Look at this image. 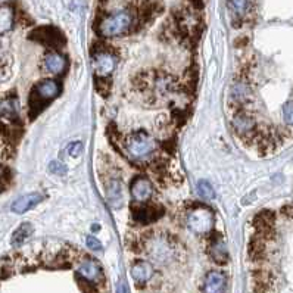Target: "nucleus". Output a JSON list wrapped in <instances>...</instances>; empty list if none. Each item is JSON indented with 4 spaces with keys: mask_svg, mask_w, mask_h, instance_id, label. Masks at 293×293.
I'll return each instance as SVG.
<instances>
[{
    "mask_svg": "<svg viewBox=\"0 0 293 293\" xmlns=\"http://www.w3.org/2000/svg\"><path fill=\"white\" fill-rule=\"evenodd\" d=\"M146 253L159 264H169L177 256V243L164 231H152L143 239Z\"/></svg>",
    "mask_w": 293,
    "mask_h": 293,
    "instance_id": "1",
    "label": "nucleus"
},
{
    "mask_svg": "<svg viewBox=\"0 0 293 293\" xmlns=\"http://www.w3.org/2000/svg\"><path fill=\"white\" fill-rule=\"evenodd\" d=\"M126 149L130 158L141 162L152 155L155 141L146 131H134L126 139Z\"/></svg>",
    "mask_w": 293,
    "mask_h": 293,
    "instance_id": "2",
    "label": "nucleus"
},
{
    "mask_svg": "<svg viewBox=\"0 0 293 293\" xmlns=\"http://www.w3.org/2000/svg\"><path fill=\"white\" fill-rule=\"evenodd\" d=\"M59 93V84L55 80H43L37 84L33 92H31V98H30V115L36 116L39 112L42 111L46 106L47 102H50L52 99H55Z\"/></svg>",
    "mask_w": 293,
    "mask_h": 293,
    "instance_id": "3",
    "label": "nucleus"
},
{
    "mask_svg": "<svg viewBox=\"0 0 293 293\" xmlns=\"http://www.w3.org/2000/svg\"><path fill=\"white\" fill-rule=\"evenodd\" d=\"M131 22H133L131 14L127 11H120L102 19L99 25V33L103 37H118L128 31V28L131 27Z\"/></svg>",
    "mask_w": 293,
    "mask_h": 293,
    "instance_id": "4",
    "label": "nucleus"
},
{
    "mask_svg": "<svg viewBox=\"0 0 293 293\" xmlns=\"http://www.w3.org/2000/svg\"><path fill=\"white\" fill-rule=\"evenodd\" d=\"M187 225L196 235H207L212 230L214 225V214L207 207H197L190 211L187 217Z\"/></svg>",
    "mask_w": 293,
    "mask_h": 293,
    "instance_id": "5",
    "label": "nucleus"
},
{
    "mask_svg": "<svg viewBox=\"0 0 293 293\" xmlns=\"http://www.w3.org/2000/svg\"><path fill=\"white\" fill-rule=\"evenodd\" d=\"M30 37H31L33 40H36V42L42 43V44L47 46V47H53V49L61 47V46L65 44L64 36H62L61 31L56 30L55 27L36 28V30L30 34Z\"/></svg>",
    "mask_w": 293,
    "mask_h": 293,
    "instance_id": "6",
    "label": "nucleus"
},
{
    "mask_svg": "<svg viewBox=\"0 0 293 293\" xmlns=\"http://www.w3.org/2000/svg\"><path fill=\"white\" fill-rule=\"evenodd\" d=\"M130 192H131V197H133L134 202L146 203L154 195V187H152V183L149 182L148 179L137 177L131 183Z\"/></svg>",
    "mask_w": 293,
    "mask_h": 293,
    "instance_id": "7",
    "label": "nucleus"
},
{
    "mask_svg": "<svg viewBox=\"0 0 293 293\" xmlns=\"http://www.w3.org/2000/svg\"><path fill=\"white\" fill-rule=\"evenodd\" d=\"M93 70L96 71L98 77L105 78L111 75V72L115 68V57L109 52H96L93 56Z\"/></svg>",
    "mask_w": 293,
    "mask_h": 293,
    "instance_id": "8",
    "label": "nucleus"
},
{
    "mask_svg": "<svg viewBox=\"0 0 293 293\" xmlns=\"http://www.w3.org/2000/svg\"><path fill=\"white\" fill-rule=\"evenodd\" d=\"M78 274L83 279L89 280L92 283H100L103 280V273L102 268L95 259H85L81 262V266L78 268Z\"/></svg>",
    "mask_w": 293,
    "mask_h": 293,
    "instance_id": "9",
    "label": "nucleus"
},
{
    "mask_svg": "<svg viewBox=\"0 0 293 293\" xmlns=\"http://www.w3.org/2000/svg\"><path fill=\"white\" fill-rule=\"evenodd\" d=\"M42 200L43 195L39 193V192L30 193V195H24L15 200L14 203H12V207H11V210H12V212H15V214H24V212H27V211H30L31 208H34L36 205H39Z\"/></svg>",
    "mask_w": 293,
    "mask_h": 293,
    "instance_id": "10",
    "label": "nucleus"
},
{
    "mask_svg": "<svg viewBox=\"0 0 293 293\" xmlns=\"http://www.w3.org/2000/svg\"><path fill=\"white\" fill-rule=\"evenodd\" d=\"M154 276V267L148 261H136L131 266V277L137 284H146Z\"/></svg>",
    "mask_w": 293,
    "mask_h": 293,
    "instance_id": "11",
    "label": "nucleus"
},
{
    "mask_svg": "<svg viewBox=\"0 0 293 293\" xmlns=\"http://www.w3.org/2000/svg\"><path fill=\"white\" fill-rule=\"evenodd\" d=\"M162 214H164V211L161 210L159 207H140L137 210L133 211L134 220L140 224L154 223Z\"/></svg>",
    "mask_w": 293,
    "mask_h": 293,
    "instance_id": "12",
    "label": "nucleus"
},
{
    "mask_svg": "<svg viewBox=\"0 0 293 293\" xmlns=\"http://www.w3.org/2000/svg\"><path fill=\"white\" fill-rule=\"evenodd\" d=\"M225 283H227V279H225V276H224L223 273L211 271V273H208V276L205 277L203 290L211 293L223 292L224 289H225Z\"/></svg>",
    "mask_w": 293,
    "mask_h": 293,
    "instance_id": "13",
    "label": "nucleus"
},
{
    "mask_svg": "<svg viewBox=\"0 0 293 293\" xmlns=\"http://www.w3.org/2000/svg\"><path fill=\"white\" fill-rule=\"evenodd\" d=\"M233 124H235V128H236V131H238L239 134H251L252 131L255 130V121H253V118L249 116L248 113H245V112L238 113V115L235 116Z\"/></svg>",
    "mask_w": 293,
    "mask_h": 293,
    "instance_id": "14",
    "label": "nucleus"
},
{
    "mask_svg": "<svg viewBox=\"0 0 293 293\" xmlns=\"http://www.w3.org/2000/svg\"><path fill=\"white\" fill-rule=\"evenodd\" d=\"M65 59L64 56H61L59 53H47L44 56V68L52 72V74H59L65 70Z\"/></svg>",
    "mask_w": 293,
    "mask_h": 293,
    "instance_id": "15",
    "label": "nucleus"
},
{
    "mask_svg": "<svg viewBox=\"0 0 293 293\" xmlns=\"http://www.w3.org/2000/svg\"><path fill=\"white\" fill-rule=\"evenodd\" d=\"M210 255L211 258L218 262V264H224L227 262V258H228V253H227V246L223 242V239H217L211 243L210 248Z\"/></svg>",
    "mask_w": 293,
    "mask_h": 293,
    "instance_id": "16",
    "label": "nucleus"
},
{
    "mask_svg": "<svg viewBox=\"0 0 293 293\" xmlns=\"http://www.w3.org/2000/svg\"><path fill=\"white\" fill-rule=\"evenodd\" d=\"M33 231H34V230H33V227H31L30 223L21 224V225L15 230L14 235H12V245H14L15 248L22 246V243H25L28 239L31 238Z\"/></svg>",
    "mask_w": 293,
    "mask_h": 293,
    "instance_id": "17",
    "label": "nucleus"
},
{
    "mask_svg": "<svg viewBox=\"0 0 293 293\" xmlns=\"http://www.w3.org/2000/svg\"><path fill=\"white\" fill-rule=\"evenodd\" d=\"M14 25V11L11 6L3 5L2 6V14H0V33L5 34L6 31H9Z\"/></svg>",
    "mask_w": 293,
    "mask_h": 293,
    "instance_id": "18",
    "label": "nucleus"
},
{
    "mask_svg": "<svg viewBox=\"0 0 293 293\" xmlns=\"http://www.w3.org/2000/svg\"><path fill=\"white\" fill-rule=\"evenodd\" d=\"M108 199L112 203V207H121L123 192H121V184L118 180H112L108 184Z\"/></svg>",
    "mask_w": 293,
    "mask_h": 293,
    "instance_id": "19",
    "label": "nucleus"
},
{
    "mask_svg": "<svg viewBox=\"0 0 293 293\" xmlns=\"http://www.w3.org/2000/svg\"><path fill=\"white\" fill-rule=\"evenodd\" d=\"M2 116L14 120L18 116V102L15 98H8L2 100Z\"/></svg>",
    "mask_w": 293,
    "mask_h": 293,
    "instance_id": "20",
    "label": "nucleus"
},
{
    "mask_svg": "<svg viewBox=\"0 0 293 293\" xmlns=\"http://www.w3.org/2000/svg\"><path fill=\"white\" fill-rule=\"evenodd\" d=\"M255 224H256V227H258L261 231L268 233V231L271 230L273 224H274V215H273V212L264 211V212L258 214L256 218H255Z\"/></svg>",
    "mask_w": 293,
    "mask_h": 293,
    "instance_id": "21",
    "label": "nucleus"
},
{
    "mask_svg": "<svg viewBox=\"0 0 293 293\" xmlns=\"http://www.w3.org/2000/svg\"><path fill=\"white\" fill-rule=\"evenodd\" d=\"M196 189H197V195L200 196L202 199H205V200H212L215 197L214 187L208 182H205V180H200V182L197 183Z\"/></svg>",
    "mask_w": 293,
    "mask_h": 293,
    "instance_id": "22",
    "label": "nucleus"
},
{
    "mask_svg": "<svg viewBox=\"0 0 293 293\" xmlns=\"http://www.w3.org/2000/svg\"><path fill=\"white\" fill-rule=\"evenodd\" d=\"M248 5H249V0H230V6H231V9L239 15H243L246 12Z\"/></svg>",
    "mask_w": 293,
    "mask_h": 293,
    "instance_id": "23",
    "label": "nucleus"
},
{
    "mask_svg": "<svg viewBox=\"0 0 293 293\" xmlns=\"http://www.w3.org/2000/svg\"><path fill=\"white\" fill-rule=\"evenodd\" d=\"M283 116L287 126L293 127V102H287L283 108Z\"/></svg>",
    "mask_w": 293,
    "mask_h": 293,
    "instance_id": "24",
    "label": "nucleus"
},
{
    "mask_svg": "<svg viewBox=\"0 0 293 293\" xmlns=\"http://www.w3.org/2000/svg\"><path fill=\"white\" fill-rule=\"evenodd\" d=\"M67 152H68V155H71L72 158H77V156H80L81 152H83V144H81L80 141L70 143V146L67 148Z\"/></svg>",
    "mask_w": 293,
    "mask_h": 293,
    "instance_id": "25",
    "label": "nucleus"
},
{
    "mask_svg": "<svg viewBox=\"0 0 293 293\" xmlns=\"http://www.w3.org/2000/svg\"><path fill=\"white\" fill-rule=\"evenodd\" d=\"M49 169L56 174V175H65V172H67V167L62 164V162H59V161H53V162H50L49 164Z\"/></svg>",
    "mask_w": 293,
    "mask_h": 293,
    "instance_id": "26",
    "label": "nucleus"
},
{
    "mask_svg": "<svg viewBox=\"0 0 293 293\" xmlns=\"http://www.w3.org/2000/svg\"><path fill=\"white\" fill-rule=\"evenodd\" d=\"M85 243H87L89 249H92V251H100L102 249V243L96 238H93V236H89V238L85 239Z\"/></svg>",
    "mask_w": 293,
    "mask_h": 293,
    "instance_id": "27",
    "label": "nucleus"
}]
</instances>
